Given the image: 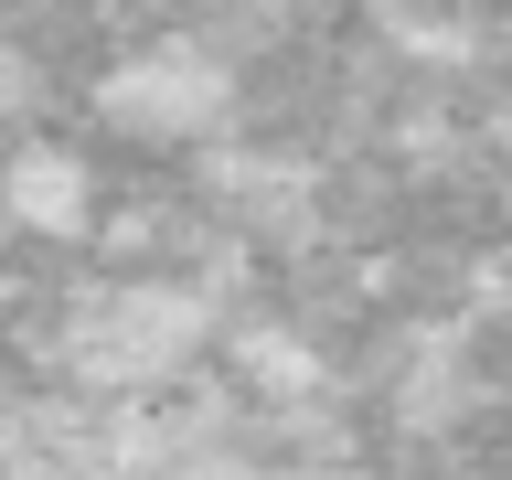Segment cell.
<instances>
[{
	"instance_id": "obj_3",
	"label": "cell",
	"mask_w": 512,
	"mask_h": 480,
	"mask_svg": "<svg viewBox=\"0 0 512 480\" xmlns=\"http://www.w3.org/2000/svg\"><path fill=\"white\" fill-rule=\"evenodd\" d=\"M0 224L32 235V246H75L96 224V160L64 150V139H22L0 160Z\"/></svg>"
},
{
	"instance_id": "obj_1",
	"label": "cell",
	"mask_w": 512,
	"mask_h": 480,
	"mask_svg": "<svg viewBox=\"0 0 512 480\" xmlns=\"http://www.w3.org/2000/svg\"><path fill=\"white\" fill-rule=\"evenodd\" d=\"M214 342V299L182 278H107L64 310V374L96 395H150Z\"/></svg>"
},
{
	"instance_id": "obj_2",
	"label": "cell",
	"mask_w": 512,
	"mask_h": 480,
	"mask_svg": "<svg viewBox=\"0 0 512 480\" xmlns=\"http://www.w3.org/2000/svg\"><path fill=\"white\" fill-rule=\"evenodd\" d=\"M235 96H246V75H235L203 32H150V43H128V54L96 75V118L118 128V139L182 150V139H214V128L235 118Z\"/></svg>"
}]
</instances>
